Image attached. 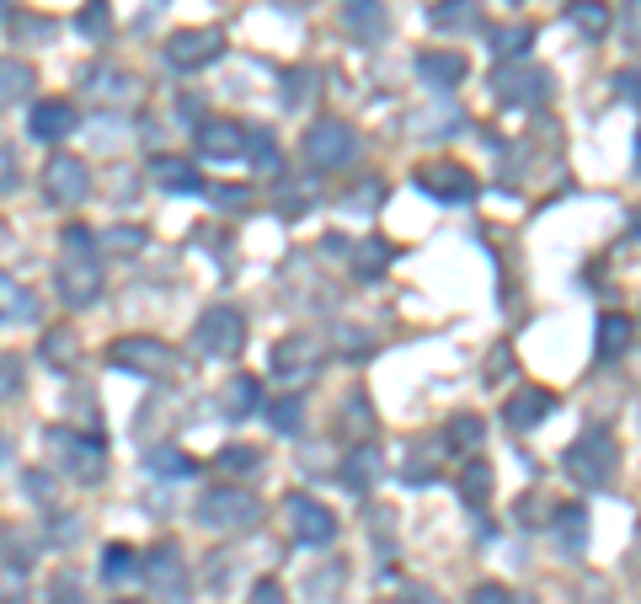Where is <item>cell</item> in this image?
Returning a JSON list of instances; mask_svg holds the SVG:
<instances>
[{
  "instance_id": "cell-36",
  "label": "cell",
  "mask_w": 641,
  "mask_h": 604,
  "mask_svg": "<svg viewBox=\"0 0 641 604\" xmlns=\"http://www.w3.org/2000/svg\"><path fill=\"white\" fill-rule=\"evenodd\" d=\"M43 359H48V363H76V337H70V332H48Z\"/></svg>"
},
{
  "instance_id": "cell-29",
  "label": "cell",
  "mask_w": 641,
  "mask_h": 604,
  "mask_svg": "<svg viewBox=\"0 0 641 604\" xmlns=\"http://www.w3.org/2000/svg\"><path fill=\"white\" fill-rule=\"evenodd\" d=\"M76 27L86 33V38H108V33H113V5H108V0H86L80 16H76Z\"/></svg>"
},
{
  "instance_id": "cell-38",
  "label": "cell",
  "mask_w": 641,
  "mask_h": 604,
  "mask_svg": "<svg viewBox=\"0 0 641 604\" xmlns=\"http://www.w3.org/2000/svg\"><path fill=\"white\" fill-rule=\"evenodd\" d=\"M385 257H391V251H385L380 242L369 246V251H359V262H353V268H359V279H380V273H385Z\"/></svg>"
},
{
  "instance_id": "cell-50",
  "label": "cell",
  "mask_w": 641,
  "mask_h": 604,
  "mask_svg": "<svg viewBox=\"0 0 641 604\" xmlns=\"http://www.w3.org/2000/svg\"><path fill=\"white\" fill-rule=\"evenodd\" d=\"M637 171H641V150H637Z\"/></svg>"
},
{
  "instance_id": "cell-9",
  "label": "cell",
  "mask_w": 641,
  "mask_h": 604,
  "mask_svg": "<svg viewBox=\"0 0 641 604\" xmlns=\"http://www.w3.org/2000/svg\"><path fill=\"white\" fill-rule=\"evenodd\" d=\"M225 54V33L220 27H182L166 38V65L171 70H203Z\"/></svg>"
},
{
  "instance_id": "cell-49",
  "label": "cell",
  "mask_w": 641,
  "mask_h": 604,
  "mask_svg": "<svg viewBox=\"0 0 641 604\" xmlns=\"http://www.w3.org/2000/svg\"><path fill=\"white\" fill-rule=\"evenodd\" d=\"M5 5H11V0H0V16H5Z\"/></svg>"
},
{
  "instance_id": "cell-42",
  "label": "cell",
  "mask_w": 641,
  "mask_h": 604,
  "mask_svg": "<svg viewBox=\"0 0 641 604\" xmlns=\"http://www.w3.org/2000/svg\"><path fill=\"white\" fill-rule=\"evenodd\" d=\"M615 91H620L626 102H641V70H626V76H615Z\"/></svg>"
},
{
  "instance_id": "cell-43",
  "label": "cell",
  "mask_w": 641,
  "mask_h": 604,
  "mask_svg": "<svg viewBox=\"0 0 641 604\" xmlns=\"http://www.w3.org/2000/svg\"><path fill=\"white\" fill-rule=\"evenodd\" d=\"M251 604H283L279 583H273V578H262V583H257V589H251Z\"/></svg>"
},
{
  "instance_id": "cell-46",
  "label": "cell",
  "mask_w": 641,
  "mask_h": 604,
  "mask_svg": "<svg viewBox=\"0 0 641 604\" xmlns=\"http://www.w3.org/2000/svg\"><path fill=\"white\" fill-rule=\"evenodd\" d=\"M139 242H145L139 231H108V246H123V251H128V246H139Z\"/></svg>"
},
{
  "instance_id": "cell-30",
  "label": "cell",
  "mask_w": 641,
  "mask_h": 604,
  "mask_svg": "<svg viewBox=\"0 0 641 604\" xmlns=\"http://www.w3.org/2000/svg\"><path fill=\"white\" fill-rule=\"evenodd\" d=\"M556 529H561V551H583V540H588V508H561Z\"/></svg>"
},
{
  "instance_id": "cell-21",
  "label": "cell",
  "mask_w": 641,
  "mask_h": 604,
  "mask_svg": "<svg viewBox=\"0 0 641 604\" xmlns=\"http://www.w3.org/2000/svg\"><path fill=\"white\" fill-rule=\"evenodd\" d=\"M246 161H251V171H257V177H279V171H283L279 139H273L268 128H246Z\"/></svg>"
},
{
  "instance_id": "cell-28",
  "label": "cell",
  "mask_w": 641,
  "mask_h": 604,
  "mask_svg": "<svg viewBox=\"0 0 641 604\" xmlns=\"http://www.w3.org/2000/svg\"><path fill=\"white\" fill-rule=\"evenodd\" d=\"M454 486H460V503H465V508H486V503H492V471H486V466H465Z\"/></svg>"
},
{
  "instance_id": "cell-25",
  "label": "cell",
  "mask_w": 641,
  "mask_h": 604,
  "mask_svg": "<svg viewBox=\"0 0 641 604\" xmlns=\"http://www.w3.org/2000/svg\"><path fill=\"white\" fill-rule=\"evenodd\" d=\"M342 22H348V33H363V38H385V11H380V0H348Z\"/></svg>"
},
{
  "instance_id": "cell-6",
  "label": "cell",
  "mask_w": 641,
  "mask_h": 604,
  "mask_svg": "<svg viewBox=\"0 0 641 604\" xmlns=\"http://www.w3.org/2000/svg\"><path fill=\"white\" fill-rule=\"evenodd\" d=\"M353 156H359V134H353L342 119H316L311 123V134H305V161L311 166L331 171V166H348Z\"/></svg>"
},
{
  "instance_id": "cell-18",
  "label": "cell",
  "mask_w": 641,
  "mask_h": 604,
  "mask_svg": "<svg viewBox=\"0 0 641 604\" xmlns=\"http://www.w3.org/2000/svg\"><path fill=\"white\" fill-rule=\"evenodd\" d=\"M150 177H156L160 188H171V193H199L203 188L199 166L188 161V156H150Z\"/></svg>"
},
{
  "instance_id": "cell-5",
  "label": "cell",
  "mask_w": 641,
  "mask_h": 604,
  "mask_svg": "<svg viewBox=\"0 0 641 604\" xmlns=\"http://www.w3.org/2000/svg\"><path fill=\"white\" fill-rule=\"evenodd\" d=\"M492 97L508 108H540V102H551V76L535 70L529 59H508L492 70Z\"/></svg>"
},
{
  "instance_id": "cell-11",
  "label": "cell",
  "mask_w": 641,
  "mask_h": 604,
  "mask_svg": "<svg viewBox=\"0 0 641 604\" xmlns=\"http://www.w3.org/2000/svg\"><path fill=\"white\" fill-rule=\"evenodd\" d=\"M417 188L439 203H471L476 199V177H471L465 166H449V161L423 166V171H417Z\"/></svg>"
},
{
  "instance_id": "cell-35",
  "label": "cell",
  "mask_w": 641,
  "mask_h": 604,
  "mask_svg": "<svg viewBox=\"0 0 641 604\" xmlns=\"http://www.w3.org/2000/svg\"><path fill=\"white\" fill-rule=\"evenodd\" d=\"M150 466H156L160 477H171V482H177V477H193V471H199V466H193L188 455H177V449H156V455H150Z\"/></svg>"
},
{
  "instance_id": "cell-51",
  "label": "cell",
  "mask_w": 641,
  "mask_h": 604,
  "mask_svg": "<svg viewBox=\"0 0 641 604\" xmlns=\"http://www.w3.org/2000/svg\"><path fill=\"white\" fill-rule=\"evenodd\" d=\"M119 604H134V600H119Z\"/></svg>"
},
{
  "instance_id": "cell-7",
  "label": "cell",
  "mask_w": 641,
  "mask_h": 604,
  "mask_svg": "<svg viewBox=\"0 0 641 604\" xmlns=\"http://www.w3.org/2000/svg\"><path fill=\"white\" fill-rule=\"evenodd\" d=\"M283 514H289V535L300 546H331L337 540V514L326 503H316L311 492H289L283 497Z\"/></svg>"
},
{
  "instance_id": "cell-19",
  "label": "cell",
  "mask_w": 641,
  "mask_h": 604,
  "mask_svg": "<svg viewBox=\"0 0 641 604\" xmlns=\"http://www.w3.org/2000/svg\"><path fill=\"white\" fill-rule=\"evenodd\" d=\"M428 22H434L439 33H476L481 27V5L476 0H439V5L428 11Z\"/></svg>"
},
{
  "instance_id": "cell-31",
  "label": "cell",
  "mask_w": 641,
  "mask_h": 604,
  "mask_svg": "<svg viewBox=\"0 0 641 604\" xmlns=\"http://www.w3.org/2000/svg\"><path fill=\"white\" fill-rule=\"evenodd\" d=\"M225 412H230V417H251V412H257V380H251V374H236V380L225 385Z\"/></svg>"
},
{
  "instance_id": "cell-33",
  "label": "cell",
  "mask_w": 641,
  "mask_h": 604,
  "mask_svg": "<svg viewBox=\"0 0 641 604\" xmlns=\"http://www.w3.org/2000/svg\"><path fill=\"white\" fill-rule=\"evenodd\" d=\"M268 423L279 428V434H300L305 428V402L300 396H283V402L268 406Z\"/></svg>"
},
{
  "instance_id": "cell-4",
  "label": "cell",
  "mask_w": 641,
  "mask_h": 604,
  "mask_svg": "<svg viewBox=\"0 0 641 604\" xmlns=\"http://www.w3.org/2000/svg\"><path fill=\"white\" fill-rule=\"evenodd\" d=\"M262 519V503L246 486H214L199 497V524L203 529H251Z\"/></svg>"
},
{
  "instance_id": "cell-23",
  "label": "cell",
  "mask_w": 641,
  "mask_h": 604,
  "mask_svg": "<svg viewBox=\"0 0 641 604\" xmlns=\"http://www.w3.org/2000/svg\"><path fill=\"white\" fill-rule=\"evenodd\" d=\"M33 316H38L33 289H22L11 273H0V322H33Z\"/></svg>"
},
{
  "instance_id": "cell-34",
  "label": "cell",
  "mask_w": 641,
  "mask_h": 604,
  "mask_svg": "<svg viewBox=\"0 0 641 604\" xmlns=\"http://www.w3.org/2000/svg\"><path fill=\"white\" fill-rule=\"evenodd\" d=\"M150 578H156L160 589H177V583H182V567H177V546H156V551H150Z\"/></svg>"
},
{
  "instance_id": "cell-13",
  "label": "cell",
  "mask_w": 641,
  "mask_h": 604,
  "mask_svg": "<svg viewBox=\"0 0 641 604\" xmlns=\"http://www.w3.org/2000/svg\"><path fill=\"white\" fill-rule=\"evenodd\" d=\"M76 102H65V97H48V102H38L33 108V119H27V134L38 139V145H59L65 134H76Z\"/></svg>"
},
{
  "instance_id": "cell-10",
  "label": "cell",
  "mask_w": 641,
  "mask_h": 604,
  "mask_svg": "<svg viewBox=\"0 0 641 604\" xmlns=\"http://www.w3.org/2000/svg\"><path fill=\"white\" fill-rule=\"evenodd\" d=\"M48 449H54V455L70 466V477H76V482H97V477H102V460H108V449H102L97 439H80V434H65V428H54V434H48Z\"/></svg>"
},
{
  "instance_id": "cell-14",
  "label": "cell",
  "mask_w": 641,
  "mask_h": 604,
  "mask_svg": "<svg viewBox=\"0 0 641 604\" xmlns=\"http://www.w3.org/2000/svg\"><path fill=\"white\" fill-rule=\"evenodd\" d=\"M199 150L209 161H236V156H246V128L230 119H209L199 128Z\"/></svg>"
},
{
  "instance_id": "cell-41",
  "label": "cell",
  "mask_w": 641,
  "mask_h": 604,
  "mask_svg": "<svg viewBox=\"0 0 641 604\" xmlns=\"http://www.w3.org/2000/svg\"><path fill=\"white\" fill-rule=\"evenodd\" d=\"M471 604H514V594L503 583H481L476 594H471Z\"/></svg>"
},
{
  "instance_id": "cell-27",
  "label": "cell",
  "mask_w": 641,
  "mask_h": 604,
  "mask_svg": "<svg viewBox=\"0 0 641 604\" xmlns=\"http://www.w3.org/2000/svg\"><path fill=\"white\" fill-rule=\"evenodd\" d=\"M535 43V27L529 22H514V27H492V54L508 65V59H524V48Z\"/></svg>"
},
{
  "instance_id": "cell-3",
  "label": "cell",
  "mask_w": 641,
  "mask_h": 604,
  "mask_svg": "<svg viewBox=\"0 0 641 604\" xmlns=\"http://www.w3.org/2000/svg\"><path fill=\"white\" fill-rule=\"evenodd\" d=\"M193 343H199L203 359H230L246 348V316L240 305H209L193 326Z\"/></svg>"
},
{
  "instance_id": "cell-1",
  "label": "cell",
  "mask_w": 641,
  "mask_h": 604,
  "mask_svg": "<svg viewBox=\"0 0 641 604\" xmlns=\"http://www.w3.org/2000/svg\"><path fill=\"white\" fill-rule=\"evenodd\" d=\"M54 283H59V300L65 305H76V311L97 305V294H102V262L91 257V231L86 225L65 231V262H59Z\"/></svg>"
},
{
  "instance_id": "cell-47",
  "label": "cell",
  "mask_w": 641,
  "mask_h": 604,
  "mask_svg": "<svg viewBox=\"0 0 641 604\" xmlns=\"http://www.w3.org/2000/svg\"><path fill=\"white\" fill-rule=\"evenodd\" d=\"M214 199H220V203H246V188H220Z\"/></svg>"
},
{
  "instance_id": "cell-17",
  "label": "cell",
  "mask_w": 641,
  "mask_h": 604,
  "mask_svg": "<svg viewBox=\"0 0 641 604\" xmlns=\"http://www.w3.org/2000/svg\"><path fill=\"white\" fill-rule=\"evenodd\" d=\"M316 363H320V348L311 337H283V343H273V374H279V380H300V374H311Z\"/></svg>"
},
{
  "instance_id": "cell-26",
  "label": "cell",
  "mask_w": 641,
  "mask_h": 604,
  "mask_svg": "<svg viewBox=\"0 0 641 604\" xmlns=\"http://www.w3.org/2000/svg\"><path fill=\"white\" fill-rule=\"evenodd\" d=\"M626 343H631V316H620V311H604V316H599V359H615V354H626Z\"/></svg>"
},
{
  "instance_id": "cell-32",
  "label": "cell",
  "mask_w": 641,
  "mask_h": 604,
  "mask_svg": "<svg viewBox=\"0 0 641 604\" xmlns=\"http://www.w3.org/2000/svg\"><path fill=\"white\" fill-rule=\"evenodd\" d=\"M139 572V557H134V546H123V540H113V546H102V578H134Z\"/></svg>"
},
{
  "instance_id": "cell-15",
  "label": "cell",
  "mask_w": 641,
  "mask_h": 604,
  "mask_svg": "<svg viewBox=\"0 0 641 604\" xmlns=\"http://www.w3.org/2000/svg\"><path fill=\"white\" fill-rule=\"evenodd\" d=\"M417 76L434 91H449V86L465 81V54L460 48H428V54H417Z\"/></svg>"
},
{
  "instance_id": "cell-44",
  "label": "cell",
  "mask_w": 641,
  "mask_h": 604,
  "mask_svg": "<svg viewBox=\"0 0 641 604\" xmlns=\"http://www.w3.org/2000/svg\"><path fill=\"white\" fill-rule=\"evenodd\" d=\"M220 466H257V449H220Z\"/></svg>"
},
{
  "instance_id": "cell-39",
  "label": "cell",
  "mask_w": 641,
  "mask_h": 604,
  "mask_svg": "<svg viewBox=\"0 0 641 604\" xmlns=\"http://www.w3.org/2000/svg\"><path fill=\"white\" fill-rule=\"evenodd\" d=\"M454 444H460V449H476L481 444V417L460 412V417H454Z\"/></svg>"
},
{
  "instance_id": "cell-12",
  "label": "cell",
  "mask_w": 641,
  "mask_h": 604,
  "mask_svg": "<svg viewBox=\"0 0 641 604\" xmlns=\"http://www.w3.org/2000/svg\"><path fill=\"white\" fill-rule=\"evenodd\" d=\"M108 359L119 363V369H139V374H171L177 369V359L166 354V343H156V337H123V343H113Z\"/></svg>"
},
{
  "instance_id": "cell-40",
  "label": "cell",
  "mask_w": 641,
  "mask_h": 604,
  "mask_svg": "<svg viewBox=\"0 0 641 604\" xmlns=\"http://www.w3.org/2000/svg\"><path fill=\"white\" fill-rule=\"evenodd\" d=\"M620 27H626L631 43H641V0H626V5H620Z\"/></svg>"
},
{
  "instance_id": "cell-48",
  "label": "cell",
  "mask_w": 641,
  "mask_h": 604,
  "mask_svg": "<svg viewBox=\"0 0 641 604\" xmlns=\"http://www.w3.org/2000/svg\"><path fill=\"white\" fill-rule=\"evenodd\" d=\"M412 604H443V600H434V594H423V589H417V594H412Z\"/></svg>"
},
{
  "instance_id": "cell-24",
  "label": "cell",
  "mask_w": 641,
  "mask_h": 604,
  "mask_svg": "<svg viewBox=\"0 0 641 604\" xmlns=\"http://www.w3.org/2000/svg\"><path fill=\"white\" fill-rule=\"evenodd\" d=\"M33 65L27 59H0V108H11V102H22L27 91H33Z\"/></svg>"
},
{
  "instance_id": "cell-8",
  "label": "cell",
  "mask_w": 641,
  "mask_h": 604,
  "mask_svg": "<svg viewBox=\"0 0 641 604\" xmlns=\"http://www.w3.org/2000/svg\"><path fill=\"white\" fill-rule=\"evenodd\" d=\"M43 193L48 203H59V209H80V203L91 199V171L80 156H48L43 166Z\"/></svg>"
},
{
  "instance_id": "cell-22",
  "label": "cell",
  "mask_w": 641,
  "mask_h": 604,
  "mask_svg": "<svg viewBox=\"0 0 641 604\" xmlns=\"http://www.w3.org/2000/svg\"><path fill=\"white\" fill-rule=\"evenodd\" d=\"M566 22H572L583 38H604V33L615 27V11H609L604 0H572V5H566Z\"/></svg>"
},
{
  "instance_id": "cell-2",
  "label": "cell",
  "mask_w": 641,
  "mask_h": 604,
  "mask_svg": "<svg viewBox=\"0 0 641 604\" xmlns=\"http://www.w3.org/2000/svg\"><path fill=\"white\" fill-rule=\"evenodd\" d=\"M561 460H566V471H572L577 486H609V477L620 471V444L604 428H588V434H577V439L566 444Z\"/></svg>"
},
{
  "instance_id": "cell-37",
  "label": "cell",
  "mask_w": 641,
  "mask_h": 604,
  "mask_svg": "<svg viewBox=\"0 0 641 604\" xmlns=\"http://www.w3.org/2000/svg\"><path fill=\"white\" fill-rule=\"evenodd\" d=\"M22 182V166H16V150H11V139H0V193H11Z\"/></svg>"
},
{
  "instance_id": "cell-16",
  "label": "cell",
  "mask_w": 641,
  "mask_h": 604,
  "mask_svg": "<svg viewBox=\"0 0 641 604\" xmlns=\"http://www.w3.org/2000/svg\"><path fill=\"white\" fill-rule=\"evenodd\" d=\"M556 412V396L551 391H519V396H508V406H503V423L514 428V434H529L535 423H546Z\"/></svg>"
},
{
  "instance_id": "cell-20",
  "label": "cell",
  "mask_w": 641,
  "mask_h": 604,
  "mask_svg": "<svg viewBox=\"0 0 641 604\" xmlns=\"http://www.w3.org/2000/svg\"><path fill=\"white\" fill-rule=\"evenodd\" d=\"M380 471H385V460H380L374 444H359V449L342 460V482L353 486V492H369V486L380 482Z\"/></svg>"
},
{
  "instance_id": "cell-45",
  "label": "cell",
  "mask_w": 641,
  "mask_h": 604,
  "mask_svg": "<svg viewBox=\"0 0 641 604\" xmlns=\"http://www.w3.org/2000/svg\"><path fill=\"white\" fill-rule=\"evenodd\" d=\"M54 604H80L76 578H59V583H54Z\"/></svg>"
}]
</instances>
